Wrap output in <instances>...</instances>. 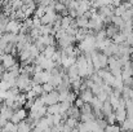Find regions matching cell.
Wrapping results in <instances>:
<instances>
[{"mask_svg": "<svg viewBox=\"0 0 133 132\" xmlns=\"http://www.w3.org/2000/svg\"><path fill=\"white\" fill-rule=\"evenodd\" d=\"M42 100L44 101L45 106H50V105H56L58 104V92L57 91H53L50 93H44L40 96Z\"/></svg>", "mask_w": 133, "mask_h": 132, "instance_id": "1", "label": "cell"}, {"mask_svg": "<svg viewBox=\"0 0 133 132\" xmlns=\"http://www.w3.org/2000/svg\"><path fill=\"white\" fill-rule=\"evenodd\" d=\"M29 117V114H27V110L26 109H19V110H17V111H14L13 113V115H12V118H10V121L9 122H12L13 124H18V123H21L22 121H25L26 118Z\"/></svg>", "mask_w": 133, "mask_h": 132, "instance_id": "2", "label": "cell"}, {"mask_svg": "<svg viewBox=\"0 0 133 132\" xmlns=\"http://www.w3.org/2000/svg\"><path fill=\"white\" fill-rule=\"evenodd\" d=\"M21 26H22V22H19L17 20H12V21L8 22V25L5 27V31H6V34H14V35H17L19 33Z\"/></svg>", "mask_w": 133, "mask_h": 132, "instance_id": "3", "label": "cell"}, {"mask_svg": "<svg viewBox=\"0 0 133 132\" xmlns=\"http://www.w3.org/2000/svg\"><path fill=\"white\" fill-rule=\"evenodd\" d=\"M0 62H1V65H3V67H4L5 70H9L13 65L17 64V60H16V57H14L13 54H6V53H4Z\"/></svg>", "mask_w": 133, "mask_h": 132, "instance_id": "4", "label": "cell"}, {"mask_svg": "<svg viewBox=\"0 0 133 132\" xmlns=\"http://www.w3.org/2000/svg\"><path fill=\"white\" fill-rule=\"evenodd\" d=\"M56 17H57V13H54V12H50V13H45L44 17H42L40 18V22H42V26H48V25H53V22H54V20H56Z\"/></svg>", "mask_w": 133, "mask_h": 132, "instance_id": "5", "label": "cell"}, {"mask_svg": "<svg viewBox=\"0 0 133 132\" xmlns=\"http://www.w3.org/2000/svg\"><path fill=\"white\" fill-rule=\"evenodd\" d=\"M114 114H115V119H116V122H118V123H120V124L127 119L125 108H118V109L114 111Z\"/></svg>", "mask_w": 133, "mask_h": 132, "instance_id": "6", "label": "cell"}, {"mask_svg": "<svg viewBox=\"0 0 133 132\" xmlns=\"http://www.w3.org/2000/svg\"><path fill=\"white\" fill-rule=\"evenodd\" d=\"M119 31H120V30H119L118 27H115L114 25H109V26H106V27H105L106 38H107V39H111V40H112V38H114Z\"/></svg>", "mask_w": 133, "mask_h": 132, "instance_id": "7", "label": "cell"}, {"mask_svg": "<svg viewBox=\"0 0 133 132\" xmlns=\"http://www.w3.org/2000/svg\"><path fill=\"white\" fill-rule=\"evenodd\" d=\"M93 97H94V96H93V93L90 92V89H85V91H83V92L79 93V98H82L84 104H90L92 100H93Z\"/></svg>", "mask_w": 133, "mask_h": 132, "instance_id": "8", "label": "cell"}, {"mask_svg": "<svg viewBox=\"0 0 133 132\" xmlns=\"http://www.w3.org/2000/svg\"><path fill=\"white\" fill-rule=\"evenodd\" d=\"M75 65L78 66L79 70H87L88 62H87V60H85V57H84L83 53H82L79 57H76V62H75Z\"/></svg>", "mask_w": 133, "mask_h": 132, "instance_id": "9", "label": "cell"}, {"mask_svg": "<svg viewBox=\"0 0 133 132\" xmlns=\"http://www.w3.org/2000/svg\"><path fill=\"white\" fill-rule=\"evenodd\" d=\"M56 51H57V47H56V45H48V47H45L44 52H43L42 54L44 56L46 60H50V58L53 57V54L56 53Z\"/></svg>", "mask_w": 133, "mask_h": 132, "instance_id": "10", "label": "cell"}, {"mask_svg": "<svg viewBox=\"0 0 133 132\" xmlns=\"http://www.w3.org/2000/svg\"><path fill=\"white\" fill-rule=\"evenodd\" d=\"M120 128H122V132L133 131V117L132 118H127V119L122 123Z\"/></svg>", "mask_w": 133, "mask_h": 132, "instance_id": "11", "label": "cell"}, {"mask_svg": "<svg viewBox=\"0 0 133 132\" xmlns=\"http://www.w3.org/2000/svg\"><path fill=\"white\" fill-rule=\"evenodd\" d=\"M101 111H102V114H103V117H105V118L114 113V109H112V106L110 105L109 100H107L106 102H103V104H102V110H101Z\"/></svg>", "mask_w": 133, "mask_h": 132, "instance_id": "12", "label": "cell"}, {"mask_svg": "<svg viewBox=\"0 0 133 132\" xmlns=\"http://www.w3.org/2000/svg\"><path fill=\"white\" fill-rule=\"evenodd\" d=\"M125 40H127V35H124L123 33H118L114 38H112V43L114 44H118V45H120V44H124L125 43Z\"/></svg>", "mask_w": 133, "mask_h": 132, "instance_id": "13", "label": "cell"}, {"mask_svg": "<svg viewBox=\"0 0 133 132\" xmlns=\"http://www.w3.org/2000/svg\"><path fill=\"white\" fill-rule=\"evenodd\" d=\"M75 22H76L78 29H88V22H89L88 18H85V17H78L75 20Z\"/></svg>", "mask_w": 133, "mask_h": 132, "instance_id": "14", "label": "cell"}, {"mask_svg": "<svg viewBox=\"0 0 133 132\" xmlns=\"http://www.w3.org/2000/svg\"><path fill=\"white\" fill-rule=\"evenodd\" d=\"M59 114V102L56 105L46 106V115H57Z\"/></svg>", "mask_w": 133, "mask_h": 132, "instance_id": "15", "label": "cell"}, {"mask_svg": "<svg viewBox=\"0 0 133 132\" xmlns=\"http://www.w3.org/2000/svg\"><path fill=\"white\" fill-rule=\"evenodd\" d=\"M97 60H98V64H99V67L101 69H107V60H109V57H106L103 53L99 52Z\"/></svg>", "mask_w": 133, "mask_h": 132, "instance_id": "16", "label": "cell"}, {"mask_svg": "<svg viewBox=\"0 0 133 132\" xmlns=\"http://www.w3.org/2000/svg\"><path fill=\"white\" fill-rule=\"evenodd\" d=\"M17 132H31V127L30 124H27L26 121H22L17 124Z\"/></svg>", "mask_w": 133, "mask_h": 132, "instance_id": "17", "label": "cell"}, {"mask_svg": "<svg viewBox=\"0 0 133 132\" xmlns=\"http://www.w3.org/2000/svg\"><path fill=\"white\" fill-rule=\"evenodd\" d=\"M65 10H67L66 7H65V4H63L62 1H56V4H54V12H56L57 14H61V13H63Z\"/></svg>", "mask_w": 133, "mask_h": 132, "instance_id": "18", "label": "cell"}, {"mask_svg": "<svg viewBox=\"0 0 133 132\" xmlns=\"http://www.w3.org/2000/svg\"><path fill=\"white\" fill-rule=\"evenodd\" d=\"M71 21H72V18L71 17H62V21H61V29L62 30H67L69 27H70V25H71Z\"/></svg>", "mask_w": 133, "mask_h": 132, "instance_id": "19", "label": "cell"}, {"mask_svg": "<svg viewBox=\"0 0 133 132\" xmlns=\"http://www.w3.org/2000/svg\"><path fill=\"white\" fill-rule=\"evenodd\" d=\"M125 113H127V118L133 117V102L131 100L125 101Z\"/></svg>", "mask_w": 133, "mask_h": 132, "instance_id": "20", "label": "cell"}, {"mask_svg": "<svg viewBox=\"0 0 133 132\" xmlns=\"http://www.w3.org/2000/svg\"><path fill=\"white\" fill-rule=\"evenodd\" d=\"M1 131L3 132H17V126L13 124L12 122H8V123L5 124V127H4Z\"/></svg>", "mask_w": 133, "mask_h": 132, "instance_id": "21", "label": "cell"}, {"mask_svg": "<svg viewBox=\"0 0 133 132\" xmlns=\"http://www.w3.org/2000/svg\"><path fill=\"white\" fill-rule=\"evenodd\" d=\"M71 106H72V105H71V104H69L67 101H65V102H59V114L66 113V111H67Z\"/></svg>", "mask_w": 133, "mask_h": 132, "instance_id": "22", "label": "cell"}, {"mask_svg": "<svg viewBox=\"0 0 133 132\" xmlns=\"http://www.w3.org/2000/svg\"><path fill=\"white\" fill-rule=\"evenodd\" d=\"M44 14H45V8H43V7H36V9L34 12V17L42 18V17H44Z\"/></svg>", "mask_w": 133, "mask_h": 132, "instance_id": "23", "label": "cell"}, {"mask_svg": "<svg viewBox=\"0 0 133 132\" xmlns=\"http://www.w3.org/2000/svg\"><path fill=\"white\" fill-rule=\"evenodd\" d=\"M31 91L34 92V95H35L36 97H40L42 95H44V92H43V87H42V86H32Z\"/></svg>", "mask_w": 133, "mask_h": 132, "instance_id": "24", "label": "cell"}, {"mask_svg": "<svg viewBox=\"0 0 133 132\" xmlns=\"http://www.w3.org/2000/svg\"><path fill=\"white\" fill-rule=\"evenodd\" d=\"M63 123H65V124H67V126L72 130V128H76V126H78V123H79V122H78V121H75V119H72V118H67Z\"/></svg>", "mask_w": 133, "mask_h": 132, "instance_id": "25", "label": "cell"}, {"mask_svg": "<svg viewBox=\"0 0 133 132\" xmlns=\"http://www.w3.org/2000/svg\"><path fill=\"white\" fill-rule=\"evenodd\" d=\"M76 98H78L76 93H74L72 91H70V92H69V95H67V100H66V101H67L69 104L74 105V102H75V100H76Z\"/></svg>", "mask_w": 133, "mask_h": 132, "instance_id": "26", "label": "cell"}, {"mask_svg": "<svg viewBox=\"0 0 133 132\" xmlns=\"http://www.w3.org/2000/svg\"><path fill=\"white\" fill-rule=\"evenodd\" d=\"M102 86H103V84H102ZM102 86H98V84H94V83H93V86L90 87V92L93 93V96H97V95L102 91Z\"/></svg>", "mask_w": 133, "mask_h": 132, "instance_id": "27", "label": "cell"}, {"mask_svg": "<svg viewBox=\"0 0 133 132\" xmlns=\"http://www.w3.org/2000/svg\"><path fill=\"white\" fill-rule=\"evenodd\" d=\"M94 97H97V98H98V101H101L102 104H103V102H106V101L109 100V96H107L103 91H101V92H99L97 96H94Z\"/></svg>", "mask_w": 133, "mask_h": 132, "instance_id": "28", "label": "cell"}, {"mask_svg": "<svg viewBox=\"0 0 133 132\" xmlns=\"http://www.w3.org/2000/svg\"><path fill=\"white\" fill-rule=\"evenodd\" d=\"M42 87H43V92H44V93H50V92L56 91V88L53 87L52 84H49V83H44V84H42Z\"/></svg>", "mask_w": 133, "mask_h": 132, "instance_id": "29", "label": "cell"}, {"mask_svg": "<svg viewBox=\"0 0 133 132\" xmlns=\"http://www.w3.org/2000/svg\"><path fill=\"white\" fill-rule=\"evenodd\" d=\"M84 105H85V104H84V102H83V100H82V98H79V97H78V98L75 100V102H74V106H75V108H78V109H82Z\"/></svg>", "mask_w": 133, "mask_h": 132, "instance_id": "30", "label": "cell"}, {"mask_svg": "<svg viewBox=\"0 0 133 132\" xmlns=\"http://www.w3.org/2000/svg\"><path fill=\"white\" fill-rule=\"evenodd\" d=\"M125 44L128 47L133 48V33H131L129 35H127V40H125Z\"/></svg>", "mask_w": 133, "mask_h": 132, "instance_id": "31", "label": "cell"}, {"mask_svg": "<svg viewBox=\"0 0 133 132\" xmlns=\"http://www.w3.org/2000/svg\"><path fill=\"white\" fill-rule=\"evenodd\" d=\"M3 35H4V34H3V33H1V31H0V39H1V38H3Z\"/></svg>", "mask_w": 133, "mask_h": 132, "instance_id": "32", "label": "cell"}, {"mask_svg": "<svg viewBox=\"0 0 133 132\" xmlns=\"http://www.w3.org/2000/svg\"><path fill=\"white\" fill-rule=\"evenodd\" d=\"M1 8H3V3L0 1V10H1Z\"/></svg>", "mask_w": 133, "mask_h": 132, "instance_id": "33", "label": "cell"}, {"mask_svg": "<svg viewBox=\"0 0 133 132\" xmlns=\"http://www.w3.org/2000/svg\"><path fill=\"white\" fill-rule=\"evenodd\" d=\"M132 79H133V69H132Z\"/></svg>", "mask_w": 133, "mask_h": 132, "instance_id": "34", "label": "cell"}]
</instances>
